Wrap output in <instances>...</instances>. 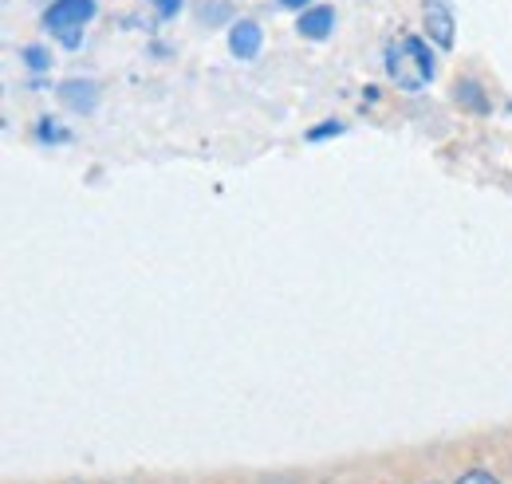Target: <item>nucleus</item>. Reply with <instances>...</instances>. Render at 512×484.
Masks as SVG:
<instances>
[{
    "label": "nucleus",
    "mask_w": 512,
    "mask_h": 484,
    "mask_svg": "<svg viewBox=\"0 0 512 484\" xmlns=\"http://www.w3.org/2000/svg\"><path fill=\"white\" fill-rule=\"evenodd\" d=\"M335 28V12L320 4V8H304V16H300V32L308 36V40H323L327 32Z\"/></svg>",
    "instance_id": "obj_5"
},
{
    "label": "nucleus",
    "mask_w": 512,
    "mask_h": 484,
    "mask_svg": "<svg viewBox=\"0 0 512 484\" xmlns=\"http://www.w3.org/2000/svg\"><path fill=\"white\" fill-rule=\"evenodd\" d=\"M91 16H95V0H56L44 12V24L60 36L64 48H79V32H83V24Z\"/></svg>",
    "instance_id": "obj_2"
},
{
    "label": "nucleus",
    "mask_w": 512,
    "mask_h": 484,
    "mask_svg": "<svg viewBox=\"0 0 512 484\" xmlns=\"http://www.w3.org/2000/svg\"><path fill=\"white\" fill-rule=\"evenodd\" d=\"M95 95H99L95 83H64V99L75 111H95Z\"/></svg>",
    "instance_id": "obj_6"
},
{
    "label": "nucleus",
    "mask_w": 512,
    "mask_h": 484,
    "mask_svg": "<svg viewBox=\"0 0 512 484\" xmlns=\"http://www.w3.org/2000/svg\"><path fill=\"white\" fill-rule=\"evenodd\" d=\"M280 4H284V8H304L308 0H280Z\"/></svg>",
    "instance_id": "obj_11"
},
{
    "label": "nucleus",
    "mask_w": 512,
    "mask_h": 484,
    "mask_svg": "<svg viewBox=\"0 0 512 484\" xmlns=\"http://www.w3.org/2000/svg\"><path fill=\"white\" fill-rule=\"evenodd\" d=\"M229 48H233L237 60H256V56H260V28H256L253 20L233 24V32H229Z\"/></svg>",
    "instance_id": "obj_4"
},
{
    "label": "nucleus",
    "mask_w": 512,
    "mask_h": 484,
    "mask_svg": "<svg viewBox=\"0 0 512 484\" xmlns=\"http://www.w3.org/2000/svg\"><path fill=\"white\" fill-rule=\"evenodd\" d=\"M178 4H182V0H158V8H162V16H170V12H178Z\"/></svg>",
    "instance_id": "obj_9"
},
{
    "label": "nucleus",
    "mask_w": 512,
    "mask_h": 484,
    "mask_svg": "<svg viewBox=\"0 0 512 484\" xmlns=\"http://www.w3.org/2000/svg\"><path fill=\"white\" fill-rule=\"evenodd\" d=\"M28 60H32V67L40 71V67H44V52H36V48H28Z\"/></svg>",
    "instance_id": "obj_10"
},
{
    "label": "nucleus",
    "mask_w": 512,
    "mask_h": 484,
    "mask_svg": "<svg viewBox=\"0 0 512 484\" xmlns=\"http://www.w3.org/2000/svg\"><path fill=\"white\" fill-rule=\"evenodd\" d=\"M386 71H390V79L398 87L418 91V87H426L434 79V56H430V48L422 40L402 36V40H394L386 48Z\"/></svg>",
    "instance_id": "obj_1"
},
{
    "label": "nucleus",
    "mask_w": 512,
    "mask_h": 484,
    "mask_svg": "<svg viewBox=\"0 0 512 484\" xmlns=\"http://www.w3.org/2000/svg\"><path fill=\"white\" fill-rule=\"evenodd\" d=\"M426 32L438 48L453 44V16H449L446 0H426Z\"/></svg>",
    "instance_id": "obj_3"
},
{
    "label": "nucleus",
    "mask_w": 512,
    "mask_h": 484,
    "mask_svg": "<svg viewBox=\"0 0 512 484\" xmlns=\"http://www.w3.org/2000/svg\"><path fill=\"white\" fill-rule=\"evenodd\" d=\"M457 484H497V477L485 473V469H469V473H461V481Z\"/></svg>",
    "instance_id": "obj_7"
},
{
    "label": "nucleus",
    "mask_w": 512,
    "mask_h": 484,
    "mask_svg": "<svg viewBox=\"0 0 512 484\" xmlns=\"http://www.w3.org/2000/svg\"><path fill=\"white\" fill-rule=\"evenodd\" d=\"M339 130H343L339 122H320V130H312L308 138H312V142H320V138H327V134H339Z\"/></svg>",
    "instance_id": "obj_8"
}]
</instances>
